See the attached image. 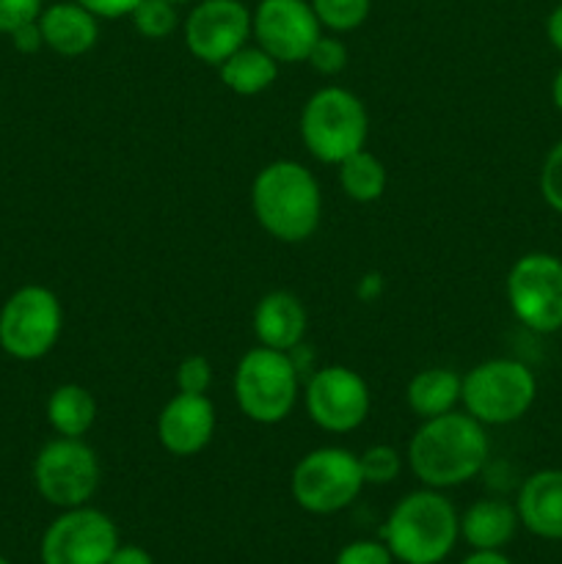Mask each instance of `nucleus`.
Here are the masks:
<instances>
[{
	"instance_id": "nucleus-23",
	"label": "nucleus",
	"mask_w": 562,
	"mask_h": 564,
	"mask_svg": "<svg viewBox=\"0 0 562 564\" xmlns=\"http://www.w3.org/2000/svg\"><path fill=\"white\" fill-rule=\"evenodd\" d=\"M336 169H339L336 176H339L342 193L356 204L378 202L386 193V185H389V171H386L380 158H375L369 149L350 154Z\"/></svg>"
},
{
	"instance_id": "nucleus-1",
	"label": "nucleus",
	"mask_w": 562,
	"mask_h": 564,
	"mask_svg": "<svg viewBox=\"0 0 562 564\" xmlns=\"http://www.w3.org/2000/svg\"><path fill=\"white\" fill-rule=\"evenodd\" d=\"M490 457V441L485 424L466 411L424 419L411 435L406 449V466L422 488L450 490L477 477Z\"/></svg>"
},
{
	"instance_id": "nucleus-29",
	"label": "nucleus",
	"mask_w": 562,
	"mask_h": 564,
	"mask_svg": "<svg viewBox=\"0 0 562 564\" xmlns=\"http://www.w3.org/2000/svg\"><path fill=\"white\" fill-rule=\"evenodd\" d=\"M538 185L543 202L549 204L554 213L562 215V141H556L554 147L549 149V154L543 158Z\"/></svg>"
},
{
	"instance_id": "nucleus-25",
	"label": "nucleus",
	"mask_w": 562,
	"mask_h": 564,
	"mask_svg": "<svg viewBox=\"0 0 562 564\" xmlns=\"http://www.w3.org/2000/svg\"><path fill=\"white\" fill-rule=\"evenodd\" d=\"M132 28L149 42H163L180 28L176 6L169 0H141L130 14Z\"/></svg>"
},
{
	"instance_id": "nucleus-11",
	"label": "nucleus",
	"mask_w": 562,
	"mask_h": 564,
	"mask_svg": "<svg viewBox=\"0 0 562 564\" xmlns=\"http://www.w3.org/2000/svg\"><path fill=\"white\" fill-rule=\"evenodd\" d=\"M303 405L320 430L345 435L367 422L372 411V394L367 380L356 369L328 364L309 375L303 386Z\"/></svg>"
},
{
	"instance_id": "nucleus-8",
	"label": "nucleus",
	"mask_w": 562,
	"mask_h": 564,
	"mask_svg": "<svg viewBox=\"0 0 562 564\" xmlns=\"http://www.w3.org/2000/svg\"><path fill=\"white\" fill-rule=\"evenodd\" d=\"M64 306L42 284H25L0 306V350L14 361H39L58 345Z\"/></svg>"
},
{
	"instance_id": "nucleus-10",
	"label": "nucleus",
	"mask_w": 562,
	"mask_h": 564,
	"mask_svg": "<svg viewBox=\"0 0 562 564\" xmlns=\"http://www.w3.org/2000/svg\"><path fill=\"white\" fill-rule=\"evenodd\" d=\"M505 295L523 328L534 334L562 330V259L545 251L518 257L507 270Z\"/></svg>"
},
{
	"instance_id": "nucleus-26",
	"label": "nucleus",
	"mask_w": 562,
	"mask_h": 564,
	"mask_svg": "<svg viewBox=\"0 0 562 564\" xmlns=\"http://www.w3.org/2000/svg\"><path fill=\"white\" fill-rule=\"evenodd\" d=\"M358 466H361L364 485L383 488V485H391L400 477L402 466H406V455L389 444H372L358 455Z\"/></svg>"
},
{
	"instance_id": "nucleus-30",
	"label": "nucleus",
	"mask_w": 562,
	"mask_h": 564,
	"mask_svg": "<svg viewBox=\"0 0 562 564\" xmlns=\"http://www.w3.org/2000/svg\"><path fill=\"white\" fill-rule=\"evenodd\" d=\"M395 556L383 540H353L336 554L334 564H391Z\"/></svg>"
},
{
	"instance_id": "nucleus-7",
	"label": "nucleus",
	"mask_w": 562,
	"mask_h": 564,
	"mask_svg": "<svg viewBox=\"0 0 562 564\" xmlns=\"http://www.w3.org/2000/svg\"><path fill=\"white\" fill-rule=\"evenodd\" d=\"M364 477L358 455L342 446H320L295 463L290 494L312 516H336L361 496Z\"/></svg>"
},
{
	"instance_id": "nucleus-12",
	"label": "nucleus",
	"mask_w": 562,
	"mask_h": 564,
	"mask_svg": "<svg viewBox=\"0 0 562 564\" xmlns=\"http://www.w3.org/2000/svg\"><path fill=\"white\" fill-rule=\"evenodd\" d=\"M119 549V529L97 507L61 510L39 543L42 564H108Z\"/></svg>"
},
{
	"instance_id": "nucleus-27",
	"label": "nucleus",
	"mask_w": 562,
	"mask_h": 564,
	"mask_svg": "<svg viewBox=\"0 0 562 564\" xmlns=\"http://www.w3.org/2000/svg\"><path fill=\"white\" fill-rule=\"evenodd\" d=\"M347 61H350V50L342 42L339 33H320V39L306 55V64L323 77L342 75L347 69Z\"/></svg>"
},
{
	"instance_id": "nucleus-13",
	"label": "nucleus",
	"mask_w": 562,
	"mask_h": 564,
	"mask_svg": "<svg viewBox=\"0 0 562 564\" xmlns=\"http://www.w3.org/2000/svg\"><path fill=\"white\" fill-rule=\"evenodd\" d=\"M187 53L207 66H220L253 39L251 11L242 0H196L182 22Z\"/></svg>"
},
{
	"instance_id": "nucleus-28",
	"label": "nucleus",
	"mask_w": 562,
	"mask_h": 564,
	"mask_svg": "<svg viewBox=\"0 0 562 564\" xmlns=\"http://www.w3.org/2000/svg\"><path fill=\"white\" fill-rule=\"evenodd\" d=\"M174 380L176 391H182V394H209V389H213V364L204 356L182 358Z\"/></svg>"
},
{
	"instance_id": "nucleus-3",
	"label": "nucleus",
	"mask_w": 562,
	"mask_h": 564,
	"mask_svg": "<svg viewBox=\"0 0 562 564\" xmlns=\"http://www.w3.org/2000/svg\"><path fill=\"white\" fill-rule=\"evenodd\" d=\"M461 538V516L441 490L422 488L391 507L380 540L402 564H441Z\"/></svg>"
},
{
	"instance_id": "nucleus-33",
	"label": "nucleus",
	"mask_w": 562,
	"mask_h": 564,
	"mask_svg": "<svg viewBox=\"0 0 562 564\" xmlns=\"http://www.w3.org/2000/svg\"><path fill=\"white\" fill-rule=\"evenodd\" d=\"M11 44H14L17 53L22 55H33L39 53V50L44 47V39H42V28H39V20L33 22H25V25L14 28V31L9 33Z\"/></svg>"
},
{
	"instance_id": "nucleus-38",
	"label": "nucleus",
	"mask_w": 562,
	"mask_h": 564,
	"mask_svg": "<svg viewBox=\"0 0 562 564\" xmlns=\"http://www.w3.org/2000/svg\"><path fill=\"white\" fill-rule=\"evenodd\" d=\"M169 3H174V6H182V3H193V0H169Z\"/></svg>"
},
{
	"instance_id": "nucleus-32",
	"label": "nucleus",
	"mask_w": 562,
	"mask_h": 564,
	"mask_svg": "<svg viewBox=\"0 0 562 564\" xmlns=\"http://www.w3.org/2000/svg\"><path fill=\"white\" fill-rule=\"evenodd\" d=\"M77 3L86 6L99 20H121V17H130L141 0H77Z\"/></svg>"
},
{
	"instance_id": "nucleus-34",
	"label": "nucleus",
	"mask_w": 562,
	"mask_h": 564,
	"mask_svg": "<svg viewBox=\"0 0 562 564\" xmlns=\"http://www.w3.org/2000/svg\"><path fill=\"white\" fill-rule=\"evenodd\" d=\"M108 564H154V560L147 549H141V545L119 543V549L114 551V556H110Z\"/></svg>"
},
{
	"instance_id": "nucleus-39",
	"label": "nucleus",
	"mask_w": 562,
	"mask_h": 564,
	"mask_svg": "<svg viewBox=\"0 0 562 564\" xmlns=\"http://www.w3.org/2000/svg\"><path fill=\"white\" fill-rule=\"evenodd\" d=\"M0 564H11V562H9V560H6V556H3V554H0Z\"/></svg>"
},
{
	"instance_id": "nucleus-21",
	"label": "nucleus",
	"mask_w": 562,
	"mask_h": 564,
	"mask_svg": "<svg viewBox=\"0 0 562 564\" xmlns=\"http://www.w3.org/2000/svg\"><path fill=\"white\" fill-rule=\"evenodd\" d=\"M279 61L264 53L259 44H246L218 66V75L220 83L237 97H257L273 86L279 77Z\"/></svg>"
},
{
	"instance_id": "nucleus-37",
	"label": "nucleus",
	"mask_w": 562,
	"mask_h": 564,
	"mask_svg": "<svg viewBox=\"0 0 562 564\" xmlns=\"http://www.w3.org/2000/svg\"><path fill=\"white\" fill-rule=\"evenodd\" d=\"M551 102H554V108L562 113V66L556 69L554 80H551Z\"/></svg>"
},
{
	"instance_id": "nucleus-14",
	"label": "nucleus",
	"mask_w": 562,
	"mask_h": 564,
	"mask_svg": "<svg viewBox=\"0 0 562 564\" xmlns=\"http://www.w3.org/2000/svg\"><path fill=\"white\" fill-rule=\"evenodd\" d=\"M253 42L279 64H301L323 25L309 0H259L251 11Z\"/></svg>"
},
{
	"instance_id": "nucleus-2",
	"label": "nucleus",
	"mask_w": 562,
	"mask_h": 564,
	"mask_svg": "<svg viewBox=\"0 0 562 564\" xmlns=\"http://www.w3.org/2000/svg\"><path fill=\"white\" fill-rule=\"evenodd\" d=\"M251 213L279 242H306L323 220V191L298 160H273L251 182Z\"/></svg>"
},
{
	"instance_id": "nucleus-4",
	"label": "nucleus",
	"mask_w": 562,
	"mask_h": 564,
	"mask_svg": "<svg viewBox=\"0 0 562 564\" xmlns=\"http://www.w3.org/2000/svg\"><path fill=\"white\" fill-rule=\"evenodd\" d=\"M231 394L242 416L253 424H279L295 411L301 397V367L292 352L251 347L242 352L231 378Z\"/></svg>"
},
{
	"instance_id": "nucleus-35",
	"label": "nucleus",
	"mask_w": 562,
	"mask_h": 564,
	"mask_svg": "<svg viewBox=\"0 0 562 564\" xmlns=\"http://www.w3.org/2000/svg\"><path fill=\"white\" fill-rule=\"evenodd\" d=\"M545 39L556 53H562V3L554 6L551 14L545 17Z\"/></svg>"
},
{
	"instance_id": "nucleus-6",
	"label": "nucleus",
	"mask_w": 562,
	"mask_h": 564,
	"mask_svg": "<svg viewBox=\"0 0 562 564\" xmlns=\"http://www.w3.org/2000/svg\"><path fill=\"white\" fill-rule=\"evenodd\" d=\"M538 400V378L518 358H488L463 375L461 408L485 427L516 424Z\"/></svg>"
},
{
	"instance_id": "nucleus-24",
	"label": "nucleus",
	"mask_w": 562,
	"mask_h": 564,
	"mask_svg": "<svg viewBox=\"0 0 562 564\" xmlns=\"http://www.w3.org/2000/svg\"><path fill=\"white\" fill-rule=\"evenodd\" d=\"M323 31L350 33L367 22L372 0H309Z\"/></svg>"
},
{
	"instance_id": "nucleus-9",
	"label": "nucleus",
	"mask_w": 562,
	"mask_h": 564,
	"mask_svg": "<svg viewBox=\"0 0 562 564\" xmlns=\"http://www.w3.org/2000/svg\"><path fill=\"white\" fill-rule=\"evenodd\" d=\"M31 477L36 494L50 507L72 510L94 499L102 479V466H99L97 452L83 438L55 435L33 457Z\"/></svg>"
},
{
	"instance_id": "nucleus-18",
	"label": "nucleus",
	"mask_w": 562,
	"mask_h": 564,
	"mask_svg": "<svg viewBox=\"0 0 562 564\" xmlns=\"http://www.w3.org/2000/svg\"><path fill=\"white\" fill-rule=\"evenodd\" d=\"M39 28H42L44 47L64 55V58L86 55L99 39V17H94L77 0L44 6L42 14H39Z\"/></svg>"
},
{
	"instance_id": "nucleus-22",
	"label": "nucleus",
	"mask_w": 562,
	"mask_h": 564,
	"mask_svg": "<svg viewBox=\"0 0 562 564\" xmlns=\"http://www.w3.org/2000/svg\"><path fill=\"white\" fill-rule=\"evenodd\" d=\"M47 422L61 438H86L88 430L97 422V400L80 383L55 386L47 397Z\"/></svg>"
},
{
	"instance_id": "nucleus-20",
	"label": "nucleus",
	"mask_w": 562,
	"mask_h": 564,
	"mask_svg": "<svg viewBox=\"0 0 562 564\" xmlns=\"http://www.w3.org/2000/svg\"><path fill=\"white\" fill-rule=\"evenodd\" d=\"M463 375L450 367H428L419 369L406 386V405L419 422L424 419L444 416L461 408Z\"/></svg>"
},
{
	"instance_id": "nucleus-5",
	"label": "nucleus",
	"mask_w": 562,
	"mask_h": 564,
	"mask_svg": "<svg viewBox=\"0 0 562 564\" xmlns=\"http://www.w3.org/2000/svg\"><path fill=\"white\" fill-rule=\"evenodd\" d=\"M301 141L314 160L339 165L367 149L369 113L361 99L342 86H323L301 110Z\"/></svg>"
},
{
	"instance_id": "nucleus-15",
	"label": "nucleus",
	"mask_w": 562,
	"mask_h": 564,
	"mask_svg": "<svg viewBox=\"0 0 562 564\" xmlns=\"http://www.w3.org/2000/svg\"><path fill=\"white\" fill-rule=\"evenodd\" d=\"M218 416L209 394L176 391L158 413V441L169 455L193 457L213 441Z\"/></svg>"
},
{
	"instance_id": "nucleus-31",
	"label": "nucleus",
	"mask_w": 562,
	"mask_h": 564,
	"mask_svg": "<svg viewBox=\"0 0 562 564\" xmlns=\"http://www.w3.org/2000/svg\"><path fill=\"white\" fill-rule=\"evenodd\" d=\"M44 0H0V33L9 36L14 28L39 20Z\"/></svg>"
},
{
	"instance_id": "nucleus-17",
	"label": "nucleus",
	"mask_w": 562,
	"mask_h": 564,
	"mask_svg": "<svg viewBox=\"0 0 562 564\" xmlns=\"http://www.w3.org/2000/svg\"><path fill=\"white\" fill-rule=\"evenodd\" d=\"M251 328L262 347L292 352L295 347L303 345V339H306V306H303L301 297L292 295V292L287 290L268 292V295L259 297V303L253 306Z\"/></svg>"
},
{
	"instance_id": "nucleus-36",
	"label": "nucleus",
	"mask_w": 562,
	"mask_h": 564,
	"mask_svg": "<svg viewBox=\"0 0 562 564\" xmlns=\"http://www.w3.org/2000/svg\"><path fill=\"white\" fill-rule=\"evenodd\" d=\"M461 564H512L501 551H472Z\"/></svg>"
},
{
	"instance_id": "nucleus-16",
	"label": "nucleus",
	"mask_w": 562,
	"mask_h": 564,
	"mask_svg": "<svg viewBox=\"0 0 562 564\" xmlns=\"http://www.w3.org/2000/svg\"><path fill=\"white\" fill-rule=\"evenodd\" d=\"M518 521L540 540H562V468L529 474L516 496Z\"/></svg>"
},
{
	"instance_id": "nucleus-19",
	"label": "nucleus",
	"mask_w": 562,
	"mask_h": 564,
	"mask_svg": "<svg viewBox=\"0 0 562 564\" xmlns=\"http://www.w3.org/2000/svg\"><path fill=\"white\" fill-rule=\"evenodd\" d=\"M518 510L505 499H479L461 516V538L472 551H501L516 538Z\"/></svg>"
}]
</instances>
